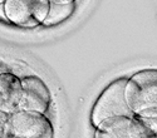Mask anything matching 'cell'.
I'll return each instance as SVG.
<instances>
[{"mask_svg":"<svg viewBox=\"0 0 157 138\" xmlns=\"http://www.w3.org/2000/svg\"><path fill=\"white\" fill-rule=\"evenodd\" d=\"M74 13V3L69 4H56L50 3L48 15L42 25L44 27H54L67 20Z\"/></svg>","mask_w":157,"mask_h":138,"instance_id":"9","label":"cell"},{"mask_svg":"<svg viewBox=\"0 0 157 138\" xmlns=\"http://www.w3.org/2000/svg\"><path fill=\"white\" fill-rule=\"evenodd\" d=\"M49 2L56 4H69V3H75V0H49Z\"/></svg>","mask_w":157,"mask_h":138,"instance_id":"11","label":"cell"},{"mask_svg":"<svg viewBox=\"0 0 157 138\" xmlns=\"http://www.w3.org/2000/svg\"><path fill=\"white\" fill-rule=\"evenodd\" d=\"M5 3V0H0V5H3Z\"/></svg>","mask_w":157,"mask_h":138,"instance_id":"12","label":"cell"},{"mask_svg":"<svg viewBox=\"0 0 157 138\" xmlns=\"http://www.w3.org/2000/svg\"><path fill=\"white\" fill-rule=\"evenodd\" d=\"M20 95V78L9 72L0 73V112L11 114L19 110Z\"/></svg>","mask_w":157,"mask_h":138,"instance_id":"6","label":"cell"},{"mask_svg":"<svg viewBox=\"0 0 157 138\" xmlns=\"http://www.w3.org/2000/svg\"><path fill=\"white\" fill-rule=\"evenodd\" d=\"M132 138H157V117H132Z\"/></svg>","mask_w":157,"mask_h":138,"instance_id":"8","label":"cell"},{"mask_svg":"<svg viewBox=\"0 0 157 138\" xmlns=\"http://www.w3.org/2000/svg\"><path fill=\"white\" fill-rule=\"evenodd\" d=\"M8 136L15 138H53L52 121L43 113L33 110H17L9 114Z\"/></svg>","mask_w":157,"mask_h":138,"instance_id":"3","label":"cell"},{"mask_svg":"<svg viewBox=\"0 0 157 138\" xmlns=\"http://www.w3.org/2000/svg\"><path fill=\"white\" fill-rule=\"evenodd\" d=\"M5 19L21 28H36L40 25L34 18V0H5L3 4Z\"/></svg>","mask_w":157,"mask_h":138,"instance_id":"5","label":"cell"},{"mask_svg":"<svg viewBox=\"0 0 157 138\" xmlns=\"http://www.w3.org/2000/svg\"><path fill=\"white\" fill-rule=\"evenodd\" d=\"M126 100L133 116L157 117V68L142 69L128 77Z\"/></svg>","mask_w":157,"mask_h":138,"instance_id":"1","label":"cell"},{"mask_svg":"<svg viewBox=\"0 0 157 138\" xmlns=\"http://www.w3.org/2000/svg\"><path fill=\"white\" fill-rule=\"evenodd\" d=\"M8 118L9 114L0 112V138H6L8 136Z\"/></svg>","mask_w":157,"mask_h":138,"instance_id":"10","label":"cell"},{"mask_svg":"<svg viewBox=\"0 0 157 138\" xmlns=\"http://www.w3.org/2000/svg\"><path fill=\"white\" fill-rule=\"evenodd\" d=\"M20 83L19 110H33L45 114L52 103V94L43 79L36 75H25L20 78Z\"/></svg>","mask_w":157,"mask_h":138,"instance_id":"4","label":"cell"},{"mask_svg":"<svg viewBox=\"0 0 157 138\" xmlns=\"http://www.w3.org/2000/svg\"><path fill=\"white\" fill-rule=\"evenodd\" d=\"M132 117H113L96 127L94 138H132Z\"/></svg>","mask_w":157,"mask_h":138,"instance_id":"7","label":"cell"},{"mask_svg":"<svg viewBox=\"0 0 157 138\" xmlns=\"http://www.w3.org/2000/svg\"><path fill=\"white\" fill-rule=\"evenodd\" d=\"M127 80L128 77L112 80L98 95L90 112V124L94 128L113 117H133L126 100Z\"/></svg>","mask_w":157,"mask_h":138,"instance_id":"2","label":"cell"}]
</instances>
